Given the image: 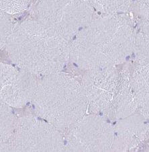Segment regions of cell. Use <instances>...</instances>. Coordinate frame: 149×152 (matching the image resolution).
Segmentation results:
<instances>
[{
    "label": "cell",
    "instance_id": "5b68a950",
    "mask_svg": "<svg viewBox=\"0 0 149 152\" xmlns=\"http://www.w3.org/2000/svg\"><path fill=\"white\" fill-rule=\"evenodd\" d=\"M35 13L38 21L70 41L93 20L94 8L89 0H39Z\"/></svg>",
    "mask_w": 149,
    "mask_h": 152
},
{
    "label": "cell",
    "instance_id": "7c38bea8",
    "mask_svg": "<svg viewBox=\"0 0 149 152\" xmlns=\"http://www.w3.org/2000/svg\"><path fill=\"white\" fill-rule=\"evenodd\" d=\"M93 8L107 15H118L128 12L134 0H89Z\"/></svg>",
    "mask_w": 149,
    "mask_h": 152
},
{
    "label": "cell",
    "instance_id": "52a82bcc",
    "mask_svg": "<svg viewBox=\"0 0 149 152\" xmlns=\"http://www.w3.org/2000/svg\"><path fill=\"white\" fill-rule=\"evenodd\" d=\"M67 140L68 149L73 151L112 150L114 129L102 116H83L71 126Z\"/></svg>",
    "mask_w": 149,
    "mask_h": 152
},
{
    "label": "cell",
    "instance_id": "9a60e30c",
    "mask_svg": "<svg viewBox=\"0 0 149 152\" xmlns=\"http://www.w3.org/2000/svg\"><path fill=\"white\" fill-rule=\"evenodd\" d=\"M136 10L145 20H149V0H134Z\"/></svg>",
    "mask_w": 149,
    "mask_h": 152
},
{
    "label": "cell",
    "instance_id": "7a4b0ae2",
    "mask_svg": "<svg viewBox=\"0 0 149 152\" xmlns=\"http://www.w3.org/2000/svg\"><path fill=\"white\" fill-rule=\"evenodd\" d=\"M69 40L38 20H26L14 27L5 48L20 69L44 76L59 72L70 59Z\"/></svg>",
    "mask_w": 149,
    "mask_h": 152
},
{
    "label": "cell",
    "instance_id": "277c9868",
    "mask_svg": "<svg viewBox=\"0 0 149 152\" xmlns=\"http://www.w3.org/2000/svg\"><path fill=\"white\" fill-rule=\"evenodd\" d=\"M81 83L93 113L122 119L137 110L130 70L112 67L85 72Z\"/></svg>",
    "mask_w": 149,
    "mask_h": 152
},
{
    "label": "cell",
    "instance_id": "ba28073f",
    "mask_svg": "<svg viewBox=\"0 0 149 152\" xmlns=\"http://www.w3.org/2000/svg\"><path fill=\"white\" fill-rule=\"evenodd\" d=\"M37 84L32 73L1 64V98L7 105L22 106L32 99Z\"/></svg>",
    "mask_w": 149,
    "mask_h": 152
},
{
    "label": "cell",
    "instance_id": "5bb4252c",
    "mask_svg": "<svg viewBox=\"0 0 149 152\" xmlns=\"http://www.w3.org/2000/svg\"><path fill=\"white\" fill-rule=\"evenodd\" d=\"M8 15L1 11V48L5 47L8 38L13 31L14 27L10 21Z\"/></svg>",
    "mask_w": 149,
    "mask_h": 152
},
{
    "label": "cell",
    "instance_id": "8fae6325",
    "mask_svg": "<svg viewBox=\"0 0 149 152\" xmlns=\"http://www.w3.org/2000/svg\"><path fill=\"white\" fill-rule=\"evenodd\" d=\"M133 53L138 63L149 66V20H145L135 32Z\"/></svg>",
    "mask_w": 149,
    "mask_h": 152
},
{
    "label": "cell",
    "instance_id": "6da1fadb",
    "mask_svg": "<svg viewBox=\"0 0 149 152\" xmlns=\"http://www.w3.org/2000/svg\"><path fill=\"white\" fill-rule=\"evenodd\" d=\"M135 32L118 15L93 19L78 32L70 47V59L85 72L116 67L134 51Z\"/></svg>",
    "mask_w": 149,
    "mask_h": 152
},
{
    "label": "cell",
    "instance_id": "8992f818",
    "mask_svg": "<svg viewBox=\"0 0 149 152\" xmlns=\"http://www.w3.org/2000/svg\"><path fill=\"white\" fill-rule=\"evenodd\" d=\"M9 150L15 151H61L63 141L55 126L28 118L16 123ZM11 135V136H12ZM10 136V137H11Z\"/></svg>",
    "mask_w": 149,
    "mask_h": 152
},
{
    "label": "cell",
    "instance_id": "3957f363",
    "mask_svg": "<svg viewBox=\"0 0 149 152\" xmlns=\"http://www.w3.org/2000/svg\"><path fill=\"white\" fill-rule=\"evenodd\" d=\"M32 99L40 115L57 127H71L84 116L88 106L81 83L59 72L37 82Z\"/></svg>",
    "mask_w": 149,
    "mask_h": 152
},
{
    "label": "cell",
    "instance_id": "30bf717a",
    "mask_svg": "<svg viewBox=\"0 0 149 152\" xmlns=\"http://www.w3.org/2000/svg\"><path fill=\"white\" fill-rule=\"evenodd\" d=\"M137 110L149 122V66L137 63L130 71Z\"/></svg>",
    "mask_w": 149,
    "mask_h": 152
},
{
    "label": "cell",
    "instance_id": "9c48e42d",
    "mask_svg": "<svg viewBox=\"0 0 149 152\" xmlns=\"http://www.w3.org/2000/svg\"><path fill=\"white\" fill-rule=\"evenodd\" d=\"M148 133L149 122L139 113L120 119L114 129L112 150H135L147 137Z\"/></svg>",
    "mask_w": 149,
    "mask_h": 152
},
{
    "label": "cell",
    "instance_id": "4fadbf2b",
    "mask_svg": "<svg viewBox=\"0 0 149 152\" xmlns=\"http://www.w3.org/2000/svg\"><path fill=\"white\" fill-rule=\"evenodd\" d=\"M31 0H0L1 11L7 14H17L26 10Z\"/></svg>",
    "mask_w": 149,
    "mask_h": 152
}]
</instances>
